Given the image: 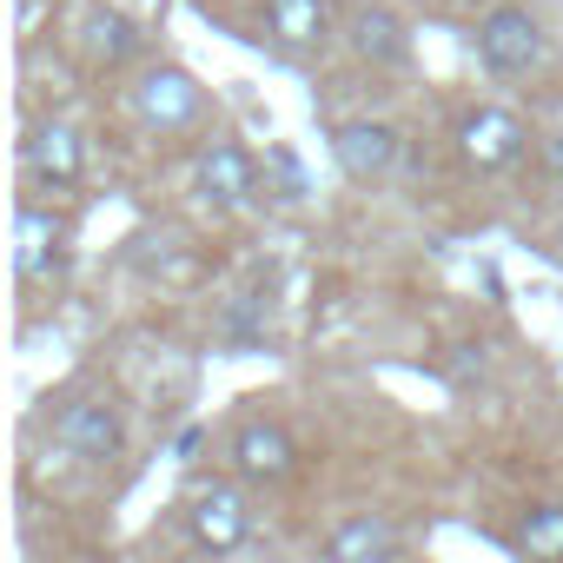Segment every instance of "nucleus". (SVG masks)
<instances>
[{"instance_id":"1","label":"nucleus","mask_w":563,"mask_h":563,"mask_svg":"<svg viewBox=\"0 0 563 563\" xmlns=\"http://www.w3.org/2000/svg\"><path fill=\"white\" fill-rule=\"evenodd\" d=\"M54 444L74 451V457H87V464H107V457H120L126 424H120L113 398H67L54 411Z\"/></svg>"},{"instance_id":"2","label":"nucleus","mask_w":563,"mask_h":563,"mask_svg":"<svg viewBox=\"0 0 563 563\" xmlns=\"http://www.w3.org/2000/svg\"><path fill=\"white\" fill-rule=\"evenodd\" d=\"M523 146H530V133H523V120H517L510 107H471V113L457 120V153H464L477 173L517 166Z\"/></svg>"},{"instance_id":"3","label":"nucleus","mask_w":563,"mask_h":563,"mask_svg":"<svg viewBox=\"0 0 563 563\" xmlns=\"http://www.w3.org/2000/svg\"><path fill=\"white\" fill-rule=\"evenodd\" d=\"M477 60L490 67V74H530L537 60H543V34H537V21L523 14V8H490L484 14V27H477Z\"/></svg>"},{"instance_id":"4","label":"nucleus","mask_w":563,"mask_h":563,"mask_svg":"<svg viewBox=\"0 0 563 563\" xmlns=\"http://www.w3.org/2000/svg\"><path fill=\"white\" fill-rule=\"evenodd\" d=\"M199 107H206V93H199V80L179 74V67H153V74L133 87V113H140L153 133H179V126H192Z\"/></svg>"},{"instance_id":"5","label":"nucleus","mask_w":563,"mask_h":563,"mask_svg":"<svg viewBox=\"0 0 563 563\" xmlns=\"http://www.w3.org/2000/svg\"><path fill=\"white\" fill-rule=\"evenodd\" d=\"M186 523H192V543L212 550V556H225V550H239V543L252 537V510H245V497H239L232 484H206V490L192 497Z\"/></svg>"},{"instance_id":"6","label":"nucleus","mask_w":563,"mask_h":563,"mask_svg":"<svg viewBox=\"0 0 563 563\" xmlns=\"http://www.w3.org/2000/svg\"><path fill=\"white\" fill-rule=\"evenodd\" d=\"M232 464H239V477H252V484H278V477H292V464H299V444L286 438V424H245L239 438H232Z\"/></svg>"},{"instance_id":"7","label":"nucleus","mask_w":563,"mask_h":563,"mask_svg":"<svg viewBox=\"0 0 563 563\" xmlns=\"http://www.w3.org/2000/svg\"><path fill=\"white\" fill-rule=\"evenodd\" d=\"M332 153H339V166L352 179H378L398 159V126H385V120H345L332 133Z\"/></svg>"},{"instance_id":"8","label":"nucleus","mask_w":563,"mask_h":563,"mask_svg":"<svg viewBox=\"0 0 563 563\" xmlns=\"http://www.w3.org/2000/svg\"><path fill=\"white\" fill-rule=\"evenodd\" d=\"M252 186H258V166H252V153H245L239 140H212V146H199V192H206V199H219V206H245Z\"/></svg>"},{"instance_id":"9","label":"nucleus","mask_w":563,"mask_h":563,"mask_svg":"<svg viewBox=\"0 0 563 563\" xmlns=\"http://www.w3.org/2000/svg\"><path fill=\"white\" fill-rule=\"evenodd\" d=\"M80 166H87V146H80V133L67 126V120H47V126H34V140H27V173L41 179V186H74L80 179Z\"/></svg>"},{"instance_id":"10","label":"nucleus","mask_w":563,"mask_h":563,"mask_svg":"<svg viewBox=\"0 0 563 563\" xmlns=\"http://www.w3.org/2000/svg\"><path fill=\"white\" fill-rule=\"evenodd\" d=\"M60 239H67V225L47 206H21L14 212V272L21 278H47L60 265Z\"/></svg>"},{"instance_id":"11","label":"nucleus","mask_w":563,"mask_h":563,"mask_svg":"<svg viewBox=\"0 0 563 563\" xmlns=\"http://www.w3.org/2000/svg\"><path fill=\"white\" fill-rule=\"evenodd\" d=\"M325 0H265V34L286 47H319L325 41Z\"/></svg>"},{"instance_id":"12","label":"nucleus","mask_w":563,"mask_h":563,"mask_svg":"<svg viewBox=\"0 0 563 563\" xmlns=\"http://www.w3.org/2000/svg\"><path fill=\"white\" fill-rule=\"evenodd\" d=\"M352 47H358V60H372V67H398V60L411 54V47H405V27H398L385 8H365V14H358Z\"/></svg>"},{"instance_id":"13","label":"nucleus","mask_w":563,"mask_h":563,"mask_svg":"<svg viewBox=\"0 0 563 563\" xmlns=\"http://www.w3.org/2000/svg\"><path fill=\"white\" fill-rule=\"evenodd\" d=\"M325 556H339V563H358V556H398V537H391L378 517H352V523L332 530Z\"/></svg>"},{"instance_id":"14","label":"nucleus","mask_w":563,"mask_h":563,"mask_svg":"<svg viewBox=\"0 0 563 563\" xmlns=\"http://www.w3.org/2000/svg\"><path fill=\"white\" fill-rule=\"evenodd\" d=\"M510 550L523 556H563V504H530L510 530Z\"/></svg>"},{"instance_id":"15","label":"nucleus","mask_w":563,"mask_h":563,"mask_svg":"<svg viewBox=\"0 0 563 563\" xmlns=\"http://www.w3.org/2000/svg\"><path fill=\"white\" fill-rule=\"evenodd\" d=\"M93 60H107V67H120L133 47H140V34H133V21L126 14H93Z\"/></svg>"},{"instance_id":"16","label":"nucleus","mask_w":563,"mask_h":563,"mask_svg":"<svg viewBox=\"0 0 563 563\" xmlns=\"http://www.w3.org/2000/svg\"><path fill=\"white\" fill-rule=\"evenodd\" d=\"M543 159H550V173L563 179V133H550V140H543Z\"/></svg>"}]
</instances>
